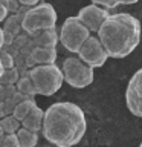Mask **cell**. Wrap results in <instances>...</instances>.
Listing matches in <instances>:
<instances>
[{"instance_id":"44dd1931","label":"cell","mask_w":142,"mask_h":147,"mask_svg":"<svg viewBox=\"0 0 142 147\" xmlns=\"http://www.w3.org/2000/svg\"><path fill=\"white\" fill-rule=\"evenodd\" d=\"M0 60H2V63H3V66L5 69H12L14 67V61H12V57L11 55H8V54H2L0 52Z\"/></svg>"},{"instance_id":"277c9868","label":"cell","mask_w":142,"mask_h":147,"mask_svg":"<svg viewBox=\"0 0 142 147\" xmlns=\"http://www.w3.org/2000/svg\"><path fill=\"white\" fill-rule=\"evenodd\" d=\"M58 16L55 8L50 3L41 2L35 6H31L21 17V28L27 34H38L41 31L52 29L57 25Z\"/></svg>"},{"instance_id":"4fadbf2b","label":"cell","mask_w":142,"mask_h":147,"mask_svg":"<svg viewBox=\"0 0 142 147\" xmlns=\"http://www.w3.org/2000/svg\"><path fill=\"white\" fill-rule=\"evenodd\" d=\"M58 41H60V35L57 34L55 28L35 34V45L37 46H57Z\"/></svg>"},{"instance_id":"ba28073f","label":"cell","mask_w":142,"mask_h":147,"mask_svg":"<svg viewBox=\"0 0 142 147\" xmlns=\"http://www.w3.org/2000/svg\"><path fill=\"white\" fill-rule=\"evenodd\" d=\"M125 104L131 115L142 118V67L133 74L127 84Z\"/></svg>"},{"instance_id":"484cf974","label":"cell","mask_w":142,"mask_h":147,"mask_svg":"<svg viewBox=\"0 0 142 147\" xmlns=\"http://www.w3.org/2000/svg\"><path fill=\"white\" fill-rule=\"evenodd\" d=\"M5 66H3V63H2V60H0V80H2V77H3V74H5Z\"/></svg>"},{"instance_id":"5bb4252c","label":"cell","mask_w":142,"mask_h":147,"mask_svg":"<svg viewBox=\"0 0 142 147\" xmlns=\"http://www.w3.org/2000/svg\"><path fill=\"white\" fill-rule=\"evenodd\" d=\"M18 138V142H20V147H37L38 144V133L31 132L25 127H20L18 132L15 133Z\"/></svg>"},{"instance_id":"ac0fdd59","label":"cell","mask_w":142,"mask_h":147,"mask_svg":"<svg viewBox=\"0 0 142 147\" xmlns=\"http://www.w3.org/2000/svg\"><path fill=\"white\" fill-rule=\"evenodd\" d=\"M0 147H20L17 135L15 133H5L0 138Z\"/></svg>"},{"instance_id":"cb8c5ba5","label":"cell","mask_w":142,"mask_h":147,"mask_svg":"<svg viewBox=\"0 0 142 147\" xmlns=\"http://www.w3.org/2000/svg\"><path fill=\"white\" fill-rule=\"evenodd\" d=\"M5 43H6V38H5V31H3V28L0 26V52H2Z\"/></svg>"},{"instance_id":"83f0119b","label":"cell","mask_w":142,"mask_h":147,"mask_svg":"<svg viewBox=\"0 0 142 147\" xmlns=\"http://www.w3.org/2000/svg\"><path fill=\"white\" fill-rule=\"evenodd\" d=\"M0 2H3L5 5H6V2H8V0H0Z\"/></svg>"},{"instance_id":"ffe728a7","label":"cell","mask_w":142,"mask_h":147,"mask_svg":"<svg viewBox=\"0 0 142 147\" xmlns=\"http://www.w3.org/2000/svg\"><path fill=\"white\" fill-rule=\"evenodd\" d=\"M20 2L18 0H8L6 2V8L9 11V16H15V14L18 12V9H20Z\"/></svg>"},{"instance_id":"f546056e","label":"cell","mask_w":142,"mask_h":147,"mask_svg":"<svg viewBox=\"0 0 142 147\" xmlns=\"http://www.w3.org/2000/svg\"><path fill=\"white\" fill-rule=\"evenodd\" d=\"M38 2H40V3H41V2H44V0H38Z\"/></svg>"},{"instance_id":"4316f807","label":"cell","mask_w":142,"mask_h":147,"mask_svg":"<svg viewBox=\"0 0 142 147\" xmlns=\"http://www.w3.org/2000/svg\"><path fill=\"white\" fill-rule=\"evenodd\" d=\"M3 135H5V132H3V129H2V127H0V138H2Z\"/></svg>"},{"instance_id":"30bf717a","label":"cell","mask_w":142,"mask_h":147,"mask_svg":"<svg viewBox=\"0 0 142 147\" xmlns=\"http://www.w3.org/2000/svg\"><path fill=\"white\" fill-rule=\"evenodd\" d=\"M57 55V46H35L29 54V64H32V67L41 64H55Z\"/></svg>"},{"instance_id":"8992f818","label":"cell","mask_w":142,"mask_h":147,"mask_svg":"<svg viewBox=\"0 0 142 147\" xmlns=\"http://www.w3.org/2000/svg\"><path fill=\"white\" fill-rule=\"evenodd\" d=\"M93 71H95L93 67L87 66L78 57H67L61 66L64 81L70 87H75V89H84V87L90 86L95 80Z\"/></svg>"},{"instance_id":"2e32d148","label":"cell","mask_w":142,"mask_h":147,"mask_svg":"<svg viewBox=\"0 0 142 147\" xmlns=\"http://www.w3.org/2000/svg\"><path fill=\"white\" fill-rule=\"evenodd\" d=\"M0 127L3 129L5 133H17L18 129L21 127V123L14 115H8V117L0 118Z\"/></svg>"},{"instance_id":"6da1fadb","label":"cell","mask_w":142,"mask_h":147,"mask_svg":"<svg viewBox=\"0 0 142 147\" xmlns=\"http://www.w3.org/2000/svg\"><path fill=\"white\" fill-rule=\"evenodd\" d=\"M86 130V113L75 103L58 101L44 110L41 135L50 142V146L73 147L82 140Z\"/></svg>"},{"instance_id":"3957f363","label":"cell","mask_w":142,"mask_h":147,"mask_svg":"<svg viewBox=\"0 0 142 147\" xmlns=\"http://www.w3.org/2000/svg\"><path fill=\"white\" fill-rule=\"evenodd\" d=\"M27 77L31 78L32 84H34L35 95L43 96H52L54 94H57L64 83L61 67H58L57 64L34 66L29 69Z\"/></svg>"},{"instance_id":"e0dca14e","label":"cell","mask_w":142,"mask_h":147,"mask_svg":"<svg viewBox=\"0 0 142 147\" xmlns=\"http://www.w3.org/2000/svg\"><path fill=\"white\" fill-rule=\"evenodd\" d=\"M15 86H17V90L20 92L23 96H29V98H34L35 89H34V84H32L31 78L27 77V75L23 77V78H20V80L15 83Z\"/></svg>"},{"instance_id":"4dcf8cb0","label":"cell","mask_w":142,"mask_h":147,"mask_svg":"<svg viewBox=\"0 0 142 147\" xmlns=\"http://www.w3.org/2000/svg\"><path fill=\"white\" fill-rule=\"evenodd\" d=\"M139 147H142V142H141V144H139Z\"/></svg>"},{"instance_id":"d6986e66","label":"cell","mask_w":142,"mask_h":147,"mask_svg":"<svg viewBox=\"0 0 142 147\" xmlns=\"http://www.w3.org/2000/svg\"><path fill=\"white\" fill-rule=\"evenodd\" d=\"M93 5H98V6H102L105 9H115L119 5V0H90Z\"/></svg>"},{"instance_id":"603a6c76","label":"cell","mask_w":142,"mask_h":147,"mask_svg":"<svg viewBox=\"0 0 142 147\" xmlns=\"http://www.w3.org/2000/svg\"><path fill=\"white\" fill-rule=\"evenodd\" d=\"M18 2H20V5L21 6H35V5H38L40 2L38 0H18Z\"/></svg>"},{"instance_id":"5b68a950","label":"cell","mask_w":142,"mask_h":147,"mask_svg":"<svg viewBox=\"0 0 142 147\" xmlns=\"http://www.w3.org/2000/svg\"><path fill=\"white\" fill-rule=\"evenodd\" d=\"M60 43L63 48L72 54H78L84 41L92 35V32L82 25V22L76 16L67 17L60 29Z\"/></svg>"},{"instance_id":"7c38bea8","label":"cell","mask_w":142,"mask_h":147,"mask_svg":"<svg viewBox=\"0 0 142 147\" xmlns=\"http://www.w3.org/2000/svg\"><path fill=\"white\" fill-rule=\"evenodd\" d=\"M37 106V101L34 98H25V100H20L18 103L14 106V110H12V115L15 117L18 121H23V119L26 118V115L31 112L32 109H34Z\"/></svg>"},{"instance_id":"9c48e42d","label":"cell","mask_w":142,"mask_h":147,"mask_svg":"<svg viewBox=\"0 0 142 147\" xmlns=\"http://www.w3.org/2000/svg\"><path fill=\"white\" fill-rule=\"evenodd\" d=\"M110 16L109 9H105L102 6H98V5H87V6H82L80 11H78L76 17L82 22L87 29H89L92 34H98L99 28L102 26V23L105 22V18Z\"/></svg>"},{"instance_id":"8fae6325","label":"cell","mask_w":142,"mask_h":147,"mask_svg":"<svg viewBox=\"0 0 142 147\" xmlns=\"http://www.w3.org/2000/svg\"><path fill=\"white\" fill-rule=\"evenodd\" d=\"M43 119H44V110L41 107H38V106H35V107L26 115V118L21 121V127H25L31 132L38 133V132H41V129H43Z\"/></svg>"},{"instance_id":"7402d4cb","label":"cell","mask_w":142,"mask_h":147,"mask_svg":"<svg viewBox=\"0 0 142 147\" xmlns=\"http://www.w3.org/2000/svg\"><path fill=\"white\" fill-rule=\"evenodd\" d=\"M8 17H9V11H8L6 5L3 2H0V23H3Z\"/></svg>"},{"instance_id":"7a4b0ae2","label":"cell","mask_w":142,"mask_h":147,"mask_svg":"<svg viewBox=\"0 0 142 147\" xmlns=\"http://www.w3.org/2000/svg\"><path fill=\"white\" fill-rule=\"evenodd\" d=\"M96 35L110 58H125L141 43L142 25L128 12H115L105 18Z\"/></svg>"},{"instance_id":"f1b7e54d","label":"cell","mask_w":142,"mask_h":147,"mask_svg":"<svg viewBox=\"0 0 142 147\" xmlns=\"http://www.w3.org/2000/svg\"><path fill=\"white\" fill-rule=\"evenodd\" d=\"M43 147H55V146H43Z\"/></svg>"},{"instance_id":"9a60e30c","label":"cell","mask_w":142,"mask_h":147,"mask_svg":"<svg viewBox=\"0 0 142 147\" xmlns=\"http://www.w3.org/2000/svg\"><path fill=\"white\" fill-rule=\"evenodd\" d=\"M21 29H23L21 28V20L17 16H9L6 20L3 22L5 38H8V37H15Z\"/></svg>"},{"instance_id":"d4e9b609","label":"cell","mask_w":142,"mask_h":147,"mask_svg":"<svg viewBox=\"0 0 142 147\" xmlns=\"http://www.w3.org/2000/svg\"><path fill=\"white\" fill-rule=\"evenodd\" d=\"M139 0H119V5H135Z\"/></svg>"},{"instance_id":"52a82bcc","label":"cell","mask_w":142,"mask_h":147,"mask_svg":"<svg viewBox=\"0 0 142 147\" xmlns=\"http://www.w3.org/2000/svg\"><path fill=\"white\" fill-rule=\"evenodd\" d=\"M78 58L81 61H84L87 66L90 67H102L105 61L110 58L107 51L104 49L101 40L98 38L96 34H92L89 38L84 41V45L81 46V49L78 51Z\"/></svg>"}]
</instances>
